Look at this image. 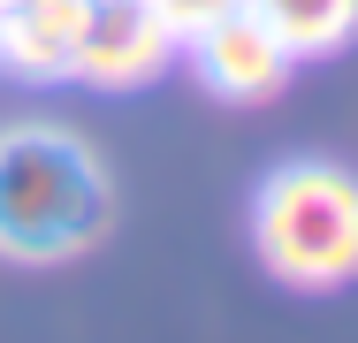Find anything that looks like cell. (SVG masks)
I'll list each match as a JSON object with an SVG mask.
<instances>
[{
	"label": "cell",
	"instance_id": "cell-1",
	"mask_svg": "<svg viewBox=\"0 0 358 343\" xmlns=\"http://www.w3.org/2000/svg\"><path fill=\"white\" fill-rule=\"evenodd\" d=\"M115 183L92 160V145L54 122L0 130V260L54 267L107 237Z\"/></svg>",
	"mask_w": 358,
	"mask_h": 343
},
{
	"label": "cell",
	"instance_id": "cell-2",
	"mask_svg": "<svg viewBox=\"0 0 358 343\" xmlns=\"http://www.w3.org/2000/svg\"><path fill=\"white\" fill-rule=\"evenodd\" d=\"M259 267L289 290L358 282V176L336 160H282L252 191Z\"/></svg>",
	"mask_w": 358,
	"mask_h": 343
},
{
	"label": "cell",
	"instance_id": "cell-3",
	"mask_svg": "<svg viewBox=\"0 0 358 343\" xmlns=\"http://www.w3.org/2000/svg\"><path fill=\"white\" fill-rule=\"evenodd\" d=\"M176 62V31L145 8V0H92V23L76 38V84L99 92H138Z\"/></svg>",
	"mask_w": 358,
	"mask_h": 343
},
{
	"label": "cell",
	"instance_id": "cell-4",
	"mask_svg": "<svg viewBox=\"0 0 358 343\" xmlns=\"http://www.w3.org/2000/svg\"><path fill=\"white\" fill-rule=\"evenodd\" d=\"M191 62H199V76H206V92L236 99V107H267V99L289 84V69H297V62H289V46L252 15V8L206 23V31L191 38Z\"/></svg>",
	"mask_w": 358,
	"mask_h": 343
},
{
	"label": "cell",
	"instance_id": "cell-5",
	"mask_svg": "<svg viewBox=\"0 0 358 343\" xmlns=\"http://www.w3.org/2000/svg\"><path fill=\"white\" fill-rule=\"evenodd\" d=\"M84 23H92V0H8L0 8V69L23 84L69 76Z\"/></svg>",
	"mask_w": 358,
	"mask_h": 343
},
{
	"label": "cell",
	"instance_id": "cell-6",
	"mask_svg": "<svg viewBox=\"0 0 358 343\" xmlns=\"http://www.w3.org/2000/svg\"><path fill=\"white\" fill-rule=\"evenodd\" d=\"M244 8L289 46V62H328L358 38V0H244Z\"/></svg>",
	"mask_w": 358,
	"mask_h": 343
},
{
	"label": "cell",
	"instance_id": "cell-7",
	"mask_svg": "<svg viewBox=\"0 0 358 343\" xmlns=\"http://www.w3.org/2000/svg\"><path fill=\"white\" fill-rule=\"evenodd\" d=\"M145 8H152V15H160L168 31H176V46H191V38H199L206 23H221V15H236L244 0H145Z\"/></svg>",
	"mask_w": 358,
	"mask_h": 343
},
{
	"label": "cell",
	"instance_id": "cell-8",
	"mask_svg": "<svg viewBox=\"0 0 358 343\" xmlns=\"http://www.w3.org/2000/svg\"><path fill=\"white\" fill-rule=\"evenodd\" d=\"M0 8H8V0H0Z\"/></svg>",
	"mask_w": 358,
	"mask_h": 343
}]
</instances>
